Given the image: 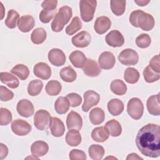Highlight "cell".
I'll return each instance as SVG.
<instances>
[{
    "mask_svg": "<svg viewBox=\"0 0 160 160\" xmlns=\"http://www.w3.org/2000/svg\"><path fill=\"white\" fill-rule=\"evenodd\" d=\"M82 71L84 73L89 77H97L101 73V69L98 63L91 59H87L83 66Z\"/></svg>",
    "mask_w": 160,
    "mask_h": 160,
    "instance_id": "obj_19",
    "label": "cell"
},
{
    "mask_svg": "<svg viewBox=\"0 0 160 160\" xmlns=\"http://www.w3.org/2000/svg\"><path fill=\"white\" fill-rule=\"evenodd\" d=\"M111 26V21L107 16L97 18L94 25V31L99 34H102L107 32Z\"/></svg>",
    "mask_w": 160,
    "mask_h": 160,
    "instance_id": "obj_18",
    "label": "cell"
},
{
    "mask_svg": "<svg viewBox=\"0 0 160 160\" xmlns=\"http://www.w3.org/2000/svg\"><path fill=\"white\" fill-rule=\"evenodd\" d=\"M159 93L152 95L147 100V109L149 113L153 116H159L160 114L159 105Z\"/></svg>",
    "mask_w": 160,
    "mask_h": 160,
    "instance_id": "obj_20",
    "label": "cell"
},
{
    "mask_svg": "<svg viewBox=\"0 0 160 160\" xmlns=\"http://www.w3.org/2000/svg\"><path fill=\"white\" fill-rule=\"evenodd\" d=\"M124 79L128 83L135 84L139 79V73L134 68H128L124 71Z\"/></svg>",
    "mask_w": 160,
    "mask_h": 160,
    "instance_id": "obj_38",
    "label": "cell"
},
{
    "mask_svg": "<svg viewBox=\"0 0 160 160\" xmlns=\"http://www.w3.org/2000/svg\"><path fill=\"white\" fill-rule=\"evenodd\" d=\"M135 3H136L138 6H144L146 5H147L148 3L150 2V1H145V0H138L134 1Z\"/></svg>",
    "mask_w": 160,
    "mask_h": 160,
    "instance_id": "obj_53",
    "label": "cell"
},
{
    "mask_svg": "<svg viewBox=\"0 0 160 160\" xmlns=\"http://www.w3.org/2000/svg\"><path fill=\"white\" fill-rule=\"evenodd\" d=\"M59 76L63 81L67 82H73L77 78L76 72L70 66L62 68L59 72Z\"/></svg>",
    "mask_w": 160,
    "mask_h": 160,
    "instance_id": "obj_29",
    "label": "cell"
},
{
    "mask_svg": "<svg viewBox=\"0 0 160 160\" xmlns=\"http://www.w3.org/2000/svg\"><path fill=\"white\" fill-rule=\"evenodd\" d=\"M143 76L144 80L149 83L157 81L160 78V73L156 72L148 65L143 71Z\"/></svg>",
    "mask_w": 160,
    "mask_h": 160,
    "instance_id": "obj_42",
    "label": "cell"
},
{
    "mask_svg": "<svg viewBox=\"0 0 160 160\" xmlns=\"http://www.w3.org/2000/svg\"><path fill=\"white\" fill-rule=\"evenodd\" d=\"M151 42V39L148 34L142 33L139 35L136 39V44L138 48H148Z\"/></svg>",
    "mask_w": 160,
    "mask_h": 160,
    "instance_id": "obj_43",
    "label": "cell"
},
{
    "mask_svg": "<svg viewBox=\"0 0 160 160\" xmlns=\"http://www.w3.org/2000/svg\"><path fill=\"white\" fill-rule=\"evenodd\" d=\"M118 60L121 64L125 66H134L138 63L139 56L135 50L127 48L119 53Z\"/></svg>",
    "mask_w": 160,
    "mask_h": 160,
    "instance_id": "obj_7",
    "label": "cell"
},
{
    "mask_svg": "<svg viewBox=\"0 0 160 160\" xmlns=\"http://www.w3.org/2000/svg\"><path fill=\"white\" fill-rule=\"evenodd\" d=\"M126 159L129 160V159H142V158H141L140 156H139L136 153H131L129 154L128 155V156L126 157Z\"/></svg>",
    "mask_w": 160,
    "mask_h": 160,
    "instance_id": "obj_52",
    "label": "cell"
},
{
    "mask_svg": "<svg viewBox=\"0 0 160 160\" xmlns=\"http://www.w3.org/2000/svg\"><path fill=\"white\" fill-rule=\"evenodd\" d=\"M49 128L52 135L54 137H61L65 132L63 122L57 117H52L50 120Z\"/></svg>",
    "mask_w": 160,
    "mask_h": 160,
    "instance_id": "obj_17",
    "label": "cell"
},
{
    "mask_svg": "<svg viewBox=\"0 0 160 160\" xmlns=\"http://www.w3.org/2000/svg\"><path fill=\"white\" fill-rule=\"evenodd\" d=\"M88 153L92 159L100 160L104 155V149L101 145L92 144L89 147Z\"/></svg>",
    "mask_w": 160,
    "mask_h": 160,
    "instance_id": "obj_35",
    "label": "cell"
},
{
    "mask_svg": "<svg viewBox=\"0 0 160 160\" xmlns=\"http://www.w3.org/2000/svg\"><path fill=\"white\" fill-rule=\"evenodd\" d=\"M105 127L108 130L109 134L112 137H118L122 132L121 124L116 119H111L105 124Z\"/></svg>",
    "mask_w": 160,
    "mask_h": 160,
    "instance_id": "obj_30",
    "label": "cell"
},
{
    "mask_svg": "<svg viewBox=\"0 0 160 160\" xmlns=\"http://www.w3.org/2000/svg\"><path fill=\"white\" fill-rule=\"evenodd\" d=\"M34 19L30 15L21 16L18 22V28L22 32H28L30 31L34 28Z\"/></svg>",
    "mask_w": 160,
    "mask_h": 160,
    "instance_id": "obj_22",
    "label": "cell"
},
{
    "mask_svg": "<svg viewBox=\"0 0 160 160\" xmlns=\"http://www.w3.org/2000/svg\"><path fill=\"white\" fill-rule=\"evenodd\" d=\"M33 72L38 78L47 80L51 76V69L48 64L43 62H39L34 65Z\"/></svg>",
    "mask_w": 160,
    "mask_h": 160,
    "instance_id": "obj_16",
    "label": "cell"
},
{
    "mask_svg": "<svg viewBox=\"0 0 160 160\" xmlns=\"http://www.w3.org/2000/svg\"><path fill=\"white\" fill-rule=\"evenodd\" d=\"M126 3V1L124 0H111L110 1V6L112 13L118 16H121L125 12Z\"/></svg>",
    "mask_w": 160,
    "mask_h": 160,
    "instance_id": "obj_40",
    "label": "cell"
},
{
    "mask_svg": "<svg viewBox=\"0 0 160 160\" xmlns=\"http://www.w3.org/2000/svg\"><path fill=\"white\" fill-rule=\"evenodd\" d=\"M91 40L90 34L86 31H82L74 36L71 39V42L77 48H85L90 44Z\"/></svg>",
    "mask_w": 160,
    "mask_h": 160,
    "instance_id": "obj_15",
    "label": "cell"
},
{
    "mask_svg": "<svg viewBox=\"0 0 160 160\" xmlns=\"http://www.w3.org/2000/svg\"><path fill=\"white\" fill-rule=\"evenodd\" d=\"M82 22L78 16H75L72 18L71 23L66 28V33L68 35H72L82 28Z\"/></svg>",
    "mask_w": 160,
    "mask_h": 160,
    "instance_id": "obj_41",
    "label": "cell"
},
{
    "mask_svg": "<svg viewBox=\"0 0 160 160\" xmlns=\"http://www.w3.org/2000/svg\"><path fill=\"white\" fill-rule=\"evenodd\" d=\"M19 20V13L14 9H10L8 12L7 18L5 19L4 23L8 28L10 29H14L18 25L17 23L18 22Z\"/></svg>",
    "mask_w": 160,
    "mask_h": 160,
    "instance_id": "obj_37",
    "label": "cell"
},
{
    "mask_svg": "<svg viewBox=\"0 0 160 160\" xmlns=\"http://www.w3.org/2000/svg\"><path fill=\"white\" fill-rule=\"evenodd\" d=\"M129 22L131 25L136 28H140L146 31L153 29L155 21L153 16L142 10H135L129 16Z\"/></svg>",
    "mask_w": 160,
    "mask_h": 160,
    "instance_id": "obj_2",
    "label": "cell"
},
{
    "mask_svg": "<svg viewBox=\"0 0 160 160\" xmlns=\"http://www.w3.org/2000/svg\"><path fill=\"white\" fill-rule=\"evenodd\" d=\"M69 59L72 64L76 68H82L87 61L84 54L81 51H74L72 52Z\"/></svg>",
    "mask_w": 160,
    "mask_h": 160,
    "instance_id": "obj_24",
    "label": "cell"
},
{
    "mask_svg": "<svg viewBox=\"0 0 160 160\" xmlns=\"http://www.w3.org/2000/svg\"><path fill=\"white\" fill-rule=\"evenodd\" d=\"M46 38V31L42 28H38L35 29L31 34V40L35 44H42L45 41Z\"/></svg>",
    "mask_w": 160,
    "mask_h": 160,
    "instance_id": "obj_32",
    "label": "cell"
},
{
    "mask_svg": "<svg viewBox=\"0 0 160 160\" xmlns=\"http://www.w3.org/2000/svg\"><path fill=\"white\" fill-rule=\"evenodd\" d=\"M69 102L66 97L60 96L55 101L54 109L59 114L66 113L69 109Z\"/></svg>",
    "mask_w": 160,
    "mask_h": 160,
    "instance_id": "obj_31",
    "label": "cell"
},
{
    "mask_svg": "<svg viewBox=\"0 0 160 160\" xmlns=\"http://www.w3.org/2000/svg\"><path fill=\"white\" fill-rule=\"evenodd\" d=\"M136 146L144 156L158 158L160 155V127L149 123L142 127L136 138Z\"/></svg>",
    "mask_w": 160,
    "mask_h": 160,
    "instance_id": "obj_1",
    "label": "cell"
},
{
    "mask_svg": "<svg viewBox=\"0 0 160 160\" xmlns=\"http://www.w3.org/2000/svg\"><path fill=\"white\" fill-rule=\"evenodd\" d=\"M0 79L2 83L6 84L12 89L17 88L19 85L18 79L8 72H1L0 73Z\"/></svg>",
    "mask_w": 160,
    "mask_h": 160,
    "instance_id": "obj_26",
    "label": "cell"
},
{
    "mask_svg": "<svg viewBox=\"0 0 160 160\" xmlns=\"http://www.w3.org/2000/svg\"><path fill=\"white\" fill-rule=\"evenodd\" d=\"M16 109L18 114L24 118H29L31 116L34 111V106L32 102L26 99H21L18 102Z\"/></svg>",
    "mask_w": 160,
    "mask_h": 160,
    "instance_id": "obj_11",
    "label": "cell"
},
{
    "mask_svg": "<svg viewBox=\"0 0 160 160\" xmlns=\"http://www.w3.org/2000/svg\"><path fill=\"white\" fill-rule=\"evenodd\" d=\"M127 112L132 119H139L144 112V106L141 100L138 98H131L127 104Z\"/></svg>",
    "mask_w": 160,
    "mask_h": 160,
    "instance_id": "obj_5",
    "label": "cell"
},
{
    "mask_svg": "<svg viewBox=\"0 0 160 160\" xmlns=\"http://www.w3.org/2000/svg\"><path fill=\"white\" fill-rule=\"evenodd\" d=\"M107 108L109 112L111 115L116 116L122 112L124 110V103L119 99H112L108 102Z\"/></svg>",
    "mask_w": 160,
    "mask_h": 160,
    "instance_id": "obj_23",
    "label": "cell"
},
{
    "mask_svg": "<svg viewBox=\"0 0 160 160\" xmlns=\"http://www.w3.org/2000/svg\"><path fill=\"white\" fill-rule=\"evenodd\" d=\"M72 16V9L69 6H64L60 8L51 22V29L52 31H61L64 26L69 21Z\"/></svg>",
    "mask_w": 160,
    "mask_h": 160,
    "instance_id": "obj_3",
    "label": "cell"
},
{
    "mask_svg": "<svg viewBox=\"0 0 160 160\" xmlns=\"http://www.w3.org/2000/svg\"><path fill=\"white\" fill-rule=\"evenodd\" d=\"M97 1L94 0H81L79 1L81 18L84 22L91 21L96 11Z\"/></svg>",
    "mask_w": 160,
    "mask_h": 160,
    "instance_id": "obj_4",
    "label": "cell"
},
{
    "mask_svg": "<svg viewBox=\"0 0 160 160\" xmlns=\"http://www.w3.org/2000/svg\"><path fill=\"white\" fill-rule=\"evenodd\" d=\"M14 98V93L3 86H0V99L1 101H8Z\"/></svg>",
    "mask_w": 160,
    "mask_h": 160,
    "instance_id": "obj_47",
    "label": "cell"
},
{
    "mask_svg": "<svg viewBox=\"0 0 160 160\" xmlns=\"http://www.w3.org/2000/svg\"><path fill=\"white\" fill-rule=\"evenodd\" d=\"M69 158L71 160H85L86 159V155L83 151L74 149L70 151Z\"/></svg>",
    "mask_w": 160,
    "mask_h": 160,
    "instance_id": "obj_48",
    "label": "cell"
},
{
    "mask_svg": "<svg viewBox=\"0 0 160 160\" xmlns=\"http://www.w3.org/2000/svg\"><path fill=\"white\" fill-rule=\"evenodd\" d=\"M110 89L114 94L118 96L124 95L127 91L126 84L121 79L113 80L111 83Z\"/></svg>",
    "mask_w": 160,
    "mask_h": 160,
    "instance_id": "obj_33",
    "label": "cell"
},
{
    "mask_svg": "<svg viewBox=\"0 0 160 160\" xmlns=\"http://www.w3.org/2000/svg\"><path fill=\"white\" fill-rule=\"evenodd\" d=\"M58 1L56 0H45L41 4V6L43 9H48L51 10L56 9Z\"/></svg>",
    "mask_w": 160,
    "mask_h": 160,
    "instance_id": "obj_50",
    "label": "cell"
},
{
    "mask_svg": "<svg viewBox=\"0 0 160 160\" xmlns=\"http://www.w3.org/2000/svg\"><path fill=\"white\" fill-rule=\"evenodd\" d=\"M84 102L82 105V110L88 112L92 107L97 105L100 101L99 94L92 90H88L84 93Z\"/></svg>",
    "mask_w": 160,
    "mask_h": 160,
    "instance_id": "obj_8",
    "label": "cell"
},
{
    "mask_svg": "<svg viewBox=\"0 0 160 160\" xmlns=\"http://www.w3.org/2000/svg\"><path fill=\"white\" fill-rule=\"evenodd\" d=\"M49 61L55 66H61L66 62V55L64 52L58 48H52L48 55Z\"/></svg>",
    "mask_w": 160,
    "mask_h": 160,
    "instance_id": "obj_10",
    "label": "cell"
},
{
    "mask_svg": "<svg viewBox=\"0 0 160 160\" xmlns=\"http://www.w3.org/2000/svg\"><path fill=\"white\" fill-rule=\"evenodd\" d=\"M11 72L17 76L21 80L26 79L29 75V68L22 64H18L14 66Z\"/></svg>",
    "mask_w": 160,
    "mask_h": 160,
    "instance_id": "obj_36",
    "label": "cell"
},
{
    "mask_svg": "<svg viewBox=\"0 0 160 160\" xmlns=\"http://www.w3.org/2000/svg\"><path fill=\"white\" fill-rule=\"evenodd\" d=\"M152 69L156 72L160 73V63H159V55L157 54L153 56L149 61V65Z\"/></svg>",
    "mask_w": 160,
    "mask_h": 160,
    "instance_id": "obj_49",
    "label": "cell"
},
{
    "mask_svg": "<svg viewBox=\"0 0 160 160\" xmlns=\"http://www.w3.org/2000/svg\"><path fill=\"white\" fill-rule=\"evenodd\" d=\"M51 118V115L48 111L39 109L35 112L34 116V124L40 131L46 130L49 126Z\"/></svg>",
    "mask_w": 160,
    "mask_h": 160,
    "instance_id": "obj_6",
    "label": "cell"
},
{
    "mask_svg": "<svg viewBox=\"0 0 160 160\" xmlns=\"http://www.w3.org/2000/svg\"><path fill=\"white\" fill-rule=\"evenodd\" d=\"M12 131L18 136H22L29 134L31 131V126L26 121L17 119L11 124Z\"/></svg>",
    "mask_w": 160,
    "mask_h": 160,
    "instance_id": "obj_9",
    "label": "cell"
},
{
    "mask_svg": "<svg viewBox=\"0 0 160 160\" xmlns=\"http://www.w3.org/2000/svg\"><path fill=\"white\" fill-rule=\"evenodd\" d=\"M82 141L81 134L78 130L69 129L66 135V142L71 146H78Z\"/></svg>",
    "mask_w": 160,
    "mask_h": 160,
    "instance_id": "obj_27",
    "label": "cell"
},
{
    "mask_svg": "<svg viewBox=\"0 0 160 160\" xmlns=\"http://www.w3.org/2000/svg\"><path fill=\"white\" fill-rule=\"evenodd\" d=\"M89 118L90 122L92 124L98 125L104 121L105 118V114L101 108L97 107L92 109L90 111Z\"/></svg>",
    "mask_w": 160,
    "mask_h": 160,
    "instance_id": "obj_28",
    "label": "cell"
},
{
    "mask_svg": "<svg viewBox=\"0 0 160 160\" xmlns=\"http://www.w3.org/2000/svg\"><path fill=\"white\" fill-rule=\"evenodd\" d=\"M66 98L68 99L70 106L72 108L79 106L82 102V98L80 95L75 92H71L67 94Z\"/></svg>",
    "mask_w": 160,
    "mask_h": 160,
    "instance_id": "obj_46",
    "label": "cell"
},
{
    "mask_svg": "<svg viewBox=\"0 0 160 160\" xmlns=\"http://www.w3.org/2000/svg\"><path fill=\"white\" fill-rule=\"evenodd\" d=\"M66 125L68 129L81 130L82 126V117L74 111H70L66 118Z\"/></svg>",
    "mask_w": 160,
    "mask_h": 160,
    "instance_id": "obj_14",
    "label": "cell"
},
{
    "mask_svg": "<svg viewBox=\"0 0 160 160\" xmlns=\"http://www.w3.org/2000/svg\"><path fill=\"white\" fill-rule=\"evenodd\" d=\"M109 134L108 130L105 126L96 127L91 132L92 139L98 142L106 141L109 138Z\"/></svg>",
    "mask_w": 160,
    "mask_h": 160,
    "instance_id": "obj_25",
    "label": "cell"
},
{
    "mask_svg": "<svg viewBox=\"0 0 160 160\" xmlns=\"http://www.w3.org/2000/svg\"><path fill=\"white\" fill-rule=\"evenodd\" d=\"M0 159H3L6 158L8 154V148L3 143H0Z\"/></svg>",
    "mask_w": 160,
    "mask_h": 160,
    "instance_id": "obj_51",
    "label": "cell"
},
{
    "mask_svg": "<svg viewBox=\"0 0 160 160\" xmlns=\"http://www.w3.org/2000/svg\"><path fill=\"white\" fill-rule=\"evenodd\" d=\"M99 65L103 69H111L115 64L116 58L114 55L109 51L102 52L98 58Z\"/></svg>",
    "mask_w": 160,
    "mask_h": 160,
    "instance_id": "obj_13",
    "label": "cell"
},
{
    "mask_svg": "<svg viewBox=\"0 0 160 160\" xmlns=\"http://www.w3.org/2000/svg\"><path fill=\"white\" fill-rule=\"evenodd\" d=\"M48 150V144L42 141H36L34 142L31 146V154L32 156L38 158L46 154Z\"/></svg>",
    "mask_w": 160,
    "mask_h": 160,
    "instance_id": "obj_21",
    "label": "cell"
},
{
    "mask_svg": "<svg viewBox=\"0 0 160 160\" xmlns=\"http://www.w3.org/2000/svg\"><path fill=\"white\" fill-rule=\"evenodd\" d=\"M106 43L111 47L117 48L122 46L124 43L123 35L118 30H112L106 36Z\"/></svg>",
    "mask_w": 160,
    "mask_h": 160,
    "instance_id": "obj_12",
    "label": "cell"
},
{
    "mask_svg": "<svg viewBox=\"0 0 160 160\" xmlns=\"http://www.w3.org/2000/svg\"><path fill=\"white\" fill-rule=\"evenodd\" d=\"M43 88V83L41 80L34 79L29 82L28 86V92L31 96L38 95Z\"/></svg>",
    "mask_w": 160,
    "mask_h": 160,
    "instance_id": "obj_39",
    "label": "cell"
},
{
    "mask_svg": "<svg viewBox=\"0 0 160 160\" xmlns=\"http://www.w3.org/2000/svg\"><path fill=\"white\" fill-rule=\"evenodd\" d=\"M62 89L61 83L56 80H51L46 85L45 90L46 93L51 96L58 95Z\"/></svg>",
    "mask_w": 160,
    "mask_h": 160,
    "instance_id": "obj_34",
    "label": "cell"
},
{
    "mask_svg": "<svg viewBox=\"0 0 160 160\" xmlns=\"http://www.w3.org/2000/svg\"><path fill=\"white\" fill-rule=\"evenodd\" d=\"M12 119V116L9 110L6 108H1L0 109V124L1 126H6L9 124Z\"/></svg>",
    "mask_w": 160,
    "mask_h": 160,
    "instance_id": "obj_44",
    "label": "cell"
},
{
    "mask_svg": "<svg viewBox=\"0 0 160 160\" xmlns=\"http://www.w3.org/2000/svg\"><path fill=\"white\" fill-rule=\"evenodd\" d=\"M56 13V9L51 10L43 9L39 13V19L42 23H48L54 17Z\"/></svg>",
    "mask_w": 160,
    "mask_h": 160,
    "instance_id": "obj_45",
    "label": "cell"
}]
</instances>
